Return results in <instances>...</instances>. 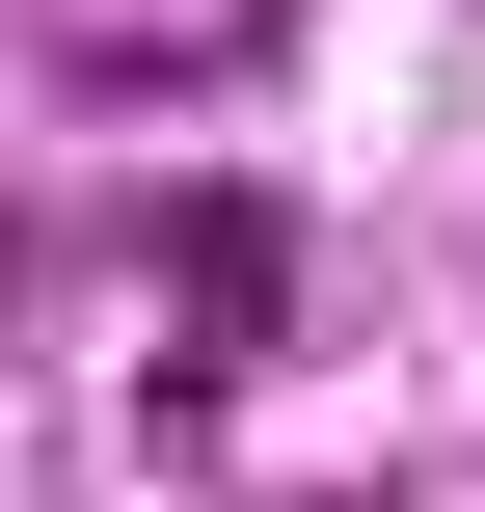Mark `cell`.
I'll return each mask as SVG.
<instances>
[{
  "instance_id": "6da1fadb",
  "label": "cell",
  "mask_w": 485,
  "mask_h": 512,
  "mask_svg": "<svg viewBox=\"0 0 485 512\" xmlns=\"http://www.w3.org/2000/svg\"><path fill=\"white\" fill-rule=\"evenodd\" d=\"M162 297H189V324L243 351V324L297 297V216H270V189H189V216H162Z\"/></svg>"
}]
</instances>
